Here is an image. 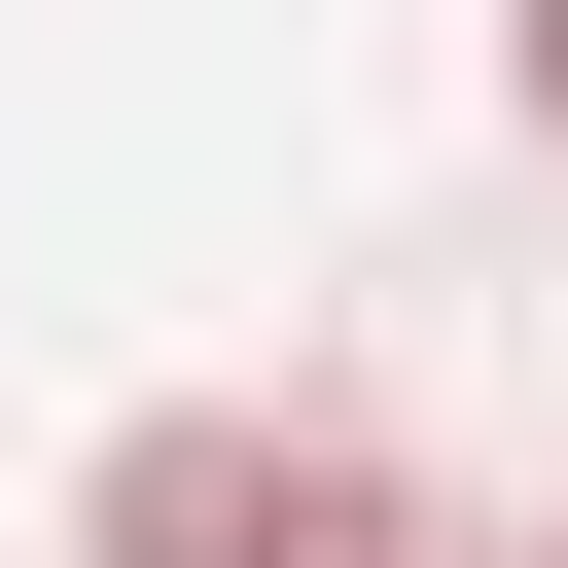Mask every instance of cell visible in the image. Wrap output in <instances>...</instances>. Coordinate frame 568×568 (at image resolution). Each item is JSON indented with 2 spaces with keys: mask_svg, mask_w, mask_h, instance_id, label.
I'll return each instance as SVG.
<instances>
[{
  "mask_svg": "<svg viewBox=\"0 0 568 568\" xmlns=\"http://www.w3.org/2000/svg\"><path fill=\"white\" fill-rule=\"evenodd\" d=\"M71 568H426V497L355 426H284V390H178V426H106Z\"/></svg>",
  "mask_w": 568,
  "mask_h": 568,
  "instance_id": "obj_1",
  "label": "cell"
},
{
  "mask_svg": "<svg viewBox=\"0 0 568 568\" xmlns=\"http://www.w3.org/2000/svg\"><path fill=\"white\" fill-rule=\"evenodd\" d=\"M497 106H532V142H568V0H532V36H497Z\"/></svg>",
  "mask_w": 568,
  "mask_h": 568,
  "instance_id": "obj_2",
  "label": "cell"
}]
</instances>
